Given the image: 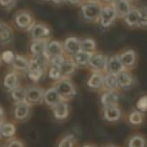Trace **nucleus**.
<instances>
[{
    "mask_svg": "<svg viewBox=\"0 0 147 147\" xmlns=\"http://www.w3.org/2000/svg\"><path fill=\"white\" fill-rule=\"evenodd\" d=\"M101 1L85 0L81 4V14L83 19L87 22H99V17L102 9Z\"/></svg>",
    "mask_w": 147,
    "mask_h": 147,
    "instance_id": "f257e3e1",
    "label": "nucleus"
},
{
    "mask_svg": "<svg viewBox=\"0 0 147 147\" xmlns=\"http://www.w3.org/2000/svg\"><path fill=\"white\" fill-rule=\"evenodd\" d=\"M54 87L63 101H69L77 95L75 84L69 78H61L54 83Z\"/></svg>",
    "mask_w": 147,
    "mask_h": 147,
    "instance_id": "f03ea898",
    "label": "nucleus"
},
{
    "mask_svg": "<svg viewBox=\"0 0 147 147\" xmlns=\"http://www.w3.org/2000/svg\"><path fill=\"white\" fill-rule=\"evenodd\" d=\"M13 21H14L16 28L28 32L36 23L34 15L28 9H20L18 12H16L13 17Z\"/></svg>",
    "mask_w": 147,
    "mask_h": 147,
    "instance_id": "7ed1b4c3",
    "label": "nucleus"
},
{
    "mask_svg": "<svg viewBox=\"0 0 147 147\" xmlns=\"http://www.w3.org/2000/svg\"><path fill=\"white\" fill-rule=\"evenodd\" d=\"M107 60L108 57L106 55L96 52L92 55V58L89 60L87 67L90 68L92 71L105 74L107 71Z\"/></svg>",
    "mask_w": 147,
    "mask_h": 147,
    "instance_id": "20e7f679",
    "label": "nucleus"
},
{
    "mask_svg": "<svg viewBox=\"0 0 147 147\" xmlns=\"http://www.w3.org/2000/svg\"><path fill=\"white\" fill-rule=\"evenodd\" d=\"M43 95H44V89L40 86H25V102H28L31 106L43 103Z\"/></svg>",
    "mask_w": 147,
    "mask_h": 147,
    "instance_id": "39448f33",
    "label": "nucleus"
},
{
    "mask_svg": "<svg viewBox=\"0 0 147 147\" xmlns=\"http://www.w3.org/2000/svg\"><path fill=\"white\" fill-rule=\"evenodd\" d=\"M31 40H44V41H49L51 38V28L45 23L42 22H36L31 30L28 31Z\"/></svg>",
    "mask_w": 147,
    "mask_h": 147,
    "instance_id": "423d86ee",
    "label": "nucleus"
},
{
    "mask_svg": "<svg viewBox=\"0 0 147 147\" xmlns=\"http://www.w3.org/2000/svg\"><path fill=\"white\" fill-rule=\"evenodd\" d=\"M118 16H117L116 9L113 5H108V4H103L99 17V23L102 28H109L110 25L113 24L116 21Z\"/></svg>",
    "mask_w": 147,
    "mask_h": 147,
    "instance_id": "0eeeda50",
    "label": "nucleus"
},
{
    "mask_svg": "<svg viewBox=\"0 0 147 147\" xmlns=\"http://www.w3.org/2000/svg\"><path fill=\"white\" fill-rule=\"evenodd\" d=\"M32 106L28 102H21L18 104H14L13 107V118L17 122H25L31 117Z\"/></svg>",
    "mask_w": 147,
    "mask_h": 147,
    "instance_id": "6e6552de",
    "label": "nucleus"
},
{
    "mask_svg": "<svg viewBox=\"0 0 147 147\" xmlns=\"http://www.w3.org/2000/svg\"><path fill=\"white\" fill-rule=\"evenodd\" d=\"M119 57L125 71H130L131 69H134L136 67L138 57H137V53H136L135 49H125L122 53H120Z\"/></svg>",
    "mask_w": 147,
    "mask_h": 147,
    "instance_id": "1a4fd4ad",
    "label": "nucleus"
},
{
    "mask_svg": "<svg viewBox=\"0 0 147 147\" xmlns=\"http://www.w3.org/2000/svg\"><path fill=\"white\" fill-rule=\"evenodd\" d=\"M102 119L109 123L118 122L122 118V110L119 105H110L106 107H102L101 109Z\"/></svg>",
    "mask_w": 147,
    "mask_h": 147,
    "instance_id": "9d476101",
    "label": "nucleus"
},
{
    "mask_svg": "<svg viewBox=\"0 0 147 147\" xmlns=\"http://www.w3.org/2000/svg\"><path fill=\"white\" fill-rule=\"evenodd\" d=\"M18 85H20V75L18 71L12 69L4 75L2 80V86L6 92H12Z\"/></svg>",
    "mask_w": 147,
    "mask_h": 147,
    "instance_id": "9b49d317",
    "label": "nucleus"
},
{
    "mask_svg": "<svg viewBox=\"0 0 147 147\" xmlns=\"http://www.w3.org/2000/svg\"><path fill=\"white\" fill-rule=\"evenodd\" d=\"M62 43H63L64 54L67 57H73L74 55H76L77 53H79L81 51V49H80V39L78 37H67Z\"/></svg>",
    "mask_w": 147,
    "mask_h": 147,
    "instance_id": "f8f14e48",
    "label": "nucleus"
},
{
    "mask_svg": "<svg viewBox=\"0 0 147 147\" xmlns=\"http://www.w3.org/2000/svg\"><path fill=\"white\" fill-rule=\"evenodd\" d=\"M54 119L58 122H63L69 116V105L67 101H61L52 108Z\"/></svg>",
    "mask_w": 147,
    "mask_h": 147,
    "instance_id": "ddd939ff",
    "label": "nucleus"
},
{
    "mask_svg": "<svg viewBox=\"0 0 147 147\" xmlns=\"http://www.w3.org/2000/svg\"><path fill=\"white\" fill-rule=\"evenodd\" d=\"M63 101L61 97L59 96L57 90L55 89L54 86H51L47 89H44V95H43V103L49 106V107L53 108L55 105H57L59 102Z\"/></svg>",
    "mask_w": 147,
    "mask_h": 147,
    "instance_id": "4468645a",
    "label": "nucleus"
},
{
    "mask_svg": "<svg viewBox=\"0 0 147 147\" xmlns=\"http://www.w3.org/2000/svg\"><path fill=\"white\" fill-rule=\"evenodd\" d=\"M120 101V95L118 92L113 90H103L100 96V104L102 107L110 105H118Z\"/></svg>",
    "mask_w": 147,
    "mask_h": 147,
    "instance_id": "2eb2a0df",
    "label": "nucleus"
},
{
    "mask_svg": "<svg viewBox=\"0 0 147 147\" xmlns=\"http://www.w3.org/2000/svg\"><path fill=\"white\" fill-rule=\"evenodd\" d=\"M47 67H49V57L46 56V54L40 56H32L30 58L28 69H41L46 71Z\"/></svg>",
    "mask_w": 147,
    "mask_h": 147,
    "instance_id": "dca6fc26",
    "label": "nucleus"
},
{
    "mask_svg": "<svg viewBox=\"0 0 147 147\" xmlns=\"http://www.w3.org/2000/svg\"><path fill=\"white\" fill-rule=\"evenodd\" d=\"M103 83H104V74L92 71L90 76L87 79L86 85L92 90H103Z\"/></svg>",
    "mask_w": 147,
    "mask_h": 147,
    "instance_id": "f3484780",
    "label": "nucleus"
},
{
    "mask_svg": "<svg viewBox=\"0 0 147 147\" xmlns=\"http://www.w3.org/2000/svg\"><path fill=\"white\" fill-rule=\"evenodd\" d=\"M14 40V32L11 25L0 20V44L7 45Z\"/></svg>",
    "mask_w": 147,
    "mask_h": 147,
    "instance_id": "a211bd4d",
    "label": "nucleus"
},
{
    "mask_svg": "<svg viewBox=\"0 0 147 147\" xmlns=\"http://www.w3.org/2000/svg\"><path fill=\"white\" fill-rule=\"evenodd\" d=\"M60 68V73H61V78H69L73 76L75 71H77V65L71 59V57H67L64 59V61L62 62L61 65L59 66Z\"/></svg>",
    "mask_w": 147,
    "mask_h": 147,
    "instance_id": "6ab92c4d",
    "label": "nucleus"
},
{
    "mask_svg": "<svg viewBox=\"0 0 147 147\" xmlns=\"http://www.w3.org/2000/svg\"><path fill=\"white\" fill-rule=\"evenodd\" d=\"M46 56L47 57H55V56L65 55L63 49V43L59 40H49L46 46Z\"/></svg>",
    "mask_w": 147,
    "mask_h": 147,
    "instance_id": "aec40b11",
    "label": "nucleus"
},
{
    "mask_svg": "<svg viewBox=\"0 0 147 147\" xmlns=\"http://www.w3.org/2000/svg\"><path fill=\"white\" fill-rule=\"evenodd\" d=\"M13 71H16L18 73H26L30 66V58L23 55H16L14 62L12 63Z\"/></svg>",
    "mask_w": 147,
    "mask_h": 147,
    "instance_id": "412c9836",
    "label": "nucleus"
},
{
    "mask_svg": "<svg viewBox=\"0 0 147 147\" xmlns=\"http://www.w3.org/2000/svg\"><path fill=\"white\" fill-rule=\"evenodd\" d=\"M117 79H118L119 89H128L134 84V77H132L131 73L125 71V69L117 75Z\"/></svg>",
    "mask_w": 147,
    "mask_h": 147,
    "instance_id": "4be33fe9",
    "label": "nucleus"
},
{
    "mask_svg": "<svg viewBox=\"0 0 147 147\" xmlns=\"http://www.w3.org/2000/svg\"><path fill=\"white\" fill-rule=\"evenodd\" d=\"M122 71H124V67H123L122 63H121L119 54L109 56L107 60V71L106 73L118 75V74L121 73Z\"/></svg>",
    "mask_w": 147,
    "mask_h": 147,
    "instance_id": "5701e85b",
    "label": "nucleus"
},
{
    "mask_svg": "<svg viewBox=\"0 0 147 147\" xmlns=\"http://www.w3.org/2000/svg\"><path fill=\"white\" fill-rule=\"evenodd\" d=\"M47 42L49 41H44V40H31L30 46H28L31 56L44 55L46 52Z\"/></svg>",
    "mask_w": 147,
    "mask_h": 147,
    "instance_id": "b1692460",
    "label": "nucleus"
},
{
    "mask_svg": "<svg viewBox=\"0 0 147 147\" xmlns=\"http://www.w3.org/2000/svg\"><path fill=\"white\" fill-rule=\"evenodd\" d=\"M16 131H17V128H16V125L13 122L4 121L0 125V138L5 139V140H11V139L15 138Z\"/></svg>",
    "mask_w": 147,
    "mask_h": 147,
    "instance_id": "393cba45",
    "label": "nucleus"
},
{
    "mask_svg": "<svg viewBox=\"0 0 147 147\" xmlns=\"http://www.w3.org/2000/svg\"><path fill=\"white\" fill-rule=\"evenodd\" d=\"M124 22L129 28H139L140 22V9L138 7H131L124 17Z\"/></svg>",
    "mask_w": 147,
    "mask_h": 147,
    "instance_id": "a878e982",
    "label": "nucleus"
},
{
    "mask_svg": "<svg viewBox=\"0 0 147 147\" xmlns=\"http://www.w3.org/2000/svg\"><path fill=\"white\" fill-rule=\"evenodd\" d=\"M131 1L130 0H117L113 7L116 9L117 16L118 18H124L126 14L129 12V9H131Z\"/></svg>",
    "mask_w": 147,
    "mask_h": 147,
    "instance_id": "bb28decb",
    "label": "nucleus"
},
{
    "mask_svg": "<svg viewBox=\"0 0 147 147\" xmlns=\"http://www.w3.org/2000/svg\"><path fill=\"white\" fill-rule=\"evenodd\" d=\"M118 89H119V85H118L117 75L105 73L104 74V83H103V90L118 92Z\"/></svg>",
    "mask_w": 147,
    "mask_h": 147,
    "instance_id": "cd10ccee",
    "label": "nucleus"
},
{
    "mask_svg": "<svg viewBox=\"0 0 147 147\" xmlns=\"http://www.w3.org/2000/svg\"><path fill=\"white\" fill-rule=\"evenodd\" d=\"M92 54H90V53H85L80 51L79 53H77L76 55H74L71 59L76 63L77 67H87L89 60L92 58Z\"/></svg>",
    "mask_w": 147,
    "mask_h": 147,
    "instance_id": "c85d7f7f",
    "label": "nucleus"
},
{
    "mask_svg": "<svg viewBox=\"0 0 147 147\" xmlns=\"http://www.w3.org/2000/svg\"><path fill=\"white\" fill-rule=\"evenodd\" d=\"M80 49L82 52L94 54L97 52V42L95 41V39L88 38V37L80 39Z\"/></svg>",
    "mask_w": 147,
    "mask_h": 147,
    "instance_id": "c756f323",
    "label": "nucleus"
},
{
    "mask_svg": "<svg viewBox=\"0 0 147 147\" xmlns=\"http://www.w3.org/2000/svg\"><path fill=\"white\" fill-rule=\"evenodd\" d=\"M9 94H11V98L14 104H18V103L25 101V86L18 85L12 92H9Z\"/></svg>",
    "mask_w": 147,
    "mask_h": 147,
    "instance_id": "7c9ffc66",
    "label": "nucleus"
},
{
    "mask_svg": "<svg viewBox=\"0 0 147 147\" xmlns=\"http://www.w3.org/2000/svg\"><path fill=\"white\" fill-rule=\"evenodd\" d=\"M145 121V113L135 109L128 115V123L132 126H140Z\"/></svg>",
    "mask_w": 147,
    "mask_h": 147,
    "instance_id": "2f4dec72",
    "label": "nucleus"
},
{
    "mask_svg": "<svg viewBox=\"0 0 147 147\" xmlns=\"http://www.w3.org/2000/svg\"><path fill=\"white\" fill-rule=\"evenodd\" d=\"M125 147H146V139L142 135H132L127 139Z\"/></svg>",
    "mask_w": 147,
    "mask_h": 147,
    "instance_id": "473e14b6",
    "label": "nucleus"
},
{
    "mask_svg": "<svg viewBox=\"0 0 147 147\" xmlns=\"http://www.w3.org/2000/svg\"><path fill=\"white\" fill-rule=\"evenodd\" d=\"M57 147H76V138L74 135H64L59 139Z\"/></svg>",
    "mask_w": 147,
    "mask_h": 147,
    "instance_id": "72a5a7b5",
    "label": "nucleus"
},
{
    "mask_svg": "<svg viewBox=\"0 0 147 147\" xmlns=\"http://www.w3.org/2000/svg\"><path fill=\"white\" fill-rule=\"evenodd\" d=\"M45 74L46 71H41V69H28L25 73V75H26V77L31 80L32 82L36 84V83H38L40 80L42 79L43 77L45 76Z\"/></svg>",
    "mask_w": 147,
    "mask_h": 147,
    "instance_id": "f704fd0d",
    "label": "nucleus"
},
{
    "mask_svg": "<svg viewBox=\"0 0 147 147\" xmlns=\"http://www.w3.org/2000/svg\"><path fill=\"white\" fill-rule=\"evenodd\" d=\"M46 74H47V76H49V79L54 80L55 82L61 79V73H60L59 66H56V65H49Z\"/></svg>",
    "mask_w": 147,
    "mask_h": 147,
    "instance_id": "c9c22d12",
    "label": "nucleus"
},
{
    "mask_svg": "<svg viewBox=\"0 0 147 147\" xmlns=\"http://www.w3.org/2000/svg\"><path fill=\"white\" fill-rule=\"evenodd\" d=\"M16 54L13 51H9V49H6V51H3L0 55V60L1 62L5 63L6 65H12V63L14 62V59H15Z\"/></svg>",
    "mask_w": 147,
    "mask_h": 147,
    "instance_id": "e433bc0d",
    "label": "nucleus"
},
{
    "mask_svg": "<svg viewBox=\"0 0 147 147\" xmlns=\"http://www.w3.org/2000/svg\"><path fill=\"white\" fill-rule=\"evenodd\" d=\"M136 109L145 113H147V95L141 96L140 98L137 100L136 103Z\"/></svg>",
    "mask_w": 147,
    "mask_h": 147,
    "instance_id": "4c0bfd02",
    "label": "nucleus"
},
{
    "mask_svg": "<svg viewBox=\"0 0 147 147\" xmlns=\"http://www.w3.org/2000/svg\"><path fill=\"white\" fill-rule=\"evenodd\" d=\"M140 22H139V28H147V6L140 7Z\"/></svg>",
    "mask_w": 147,
    "mask_h": 147,
    "instance_id": "58836bf2",
    "label": "nucleus"
},
{
    "mask_svg": "<svg viewBox=\"0 0 147 147\" xmlns=\"http://www.w3.org/2000/svg\"><path fill=\"white\" fill-rule=\"evenodd\" d=\"M65 58H66V55L49 57V65H56V66H60L62 62L64 61Z\"/></svg>",
    "mask_w": 147,
    "mask_h": 147,
    "instance_id": "ea45409f",
    "label": "nucleus"
},
{
    "mask_svg": "<svg viewBox=\"0 0 147 147\" xmlns=\"http://www.w3.org/2000/svg\"><path fill=\"white\" fill-rule=\"evenodd\" d=\"M5 147H25V144L21 140L13 138V139H11V140H7Z\"/></svg>",
    "mask_w": 147,
    "mask_h": 147,
    "instance_id": "a19ab883",
    "label": "nucleus"
},
{
    "mask_svg": "<svg viewBox=\"0 0 147 147\" xmlns=\"http://www.w3.org/2000/svg\"><path fill=\"white\" fill-rule=\"evenodd\" d=\"M16 5V0H0V7L5 9H12Z\"/></svg>",
    "mask_w": 147,
    "mask_h": 147,
    "instance_id": "79ce46f5",
    "label": "nucleus"
},
{
    "mask_svg": "<svg viewBox=\"0 0 147 147\" xmlns=\"http://www.w3.org/2000/svg\"><path fill=\"white\" fill-rule=\"evenodd\" d=\"M5 121V111L3 109V107L0 106V125Z\"/></svg>",
    "mask_w": 147,
    "mask_h": 147,
    "instance_id": "37998d69",
    "label": "nucleus"
},
{
    "mask_svg": "<svg viewBox=\"0 0 147 147\" xmlns=\"http://www.w3.org/2000/svg\"><path fill=\"white\" fill-rule=\"evenodd\" d=\"M117 0H101L102 4H108V5H113Z\"/></svg>",
    "mask_w": 147,
    "mask_h": 147,
    "instance_id": "c03bdc74",
    "label": "nucleus"
},
{
    "mask_svg": "<svg viewBox=\"0 0 147 147\" xmlns=\"http://www.w3.org/2000/svg\"><path fill=\"white\" fill-rule=\"evenodd\" d=\"M66 1L71 3V4H82L85 0H66Z\"/></svg>",
    "mask_w": 147,
    "mask_h": 147,
    "instance_id": "a18cd8bd",
    "label": "nucleus"
},
{
    "mask_svg": "<svg viewBox=\"0 0 147 147\" xmlns=\"http://www.w3.org/2000/svg\"><path fill=\"white\" fill-rule=\"evenodd\" d=\"M51 2L55 3V4H61V3L66 2V0H49Z\"/></svg>",
    "mask_w": 147,
    "mask_h": 147,
    "instance_id": "49530a36",
    "label": "nucleus"
},
{
    "mask_svg": "<svg viewBox=\"0 0 147 147\" xmlns=\"http://www.w3.org/2000/svg\"><path fill=\"white\" fill-rule=\"evenodd\" d=\"M81 147H97V146H96V145H92V144H84Z\"/></svg>",
    "mask_w": 147,
    "mask_h": 147,
    "instance_id": "de8ad7c7",
    "label": "nucleus"
},
{
    "mask_svg": "<svg viewBox=\"0 0 147 147\" xmlns=\"http://www.w3.org/2000/svg\"><path fill=\"white\" fill-rule=\"evenodd\" d=\"M104 147H118V146H116V145H106Z\"/></svg>",
    "mask_w": 147,
    "mask_h": 147,
    "instance_id": "09e8293b",
    "label": "nucleus"
},
{
    "mask_svg": "<svg viewBox=\"0 0 147 147\" xmlns=\"http://www.w3.org/2000/svg\"><path fill=\"white\" fill-rule=\"evenodd\" d=\"M39 1H43V2H46V1H49V0H39Z\"/></svg>",
    "mask_w": 147,
    "mask_h": 147,
    "instance_id": "8fccbe9b",
    "label": "nucleus"
},
{
    "mask_svg": "<svg viewBox=\"0 0 147 147\" xmlns=\"http://www.w3.org/2000/svg\"><path fill=\"white\" fill-rule=\"evenodd\" d=\"M89 1H101V0H89Z\"/></svg>",
    "mask_w": 147,
    "mask_h": 147,
    "instance_id": "3c124183",
    "label": "nucleus"
},
{
    "mask_svg": "<svg viewBox=\"0 0 147 147\" xmlns=\"http://www.w3.org/2000/svg\"><path fill=\"white\" fill-rule=\"evenodd\" d=\"M0 63H1V60H0Z\"/></svg>",
    "mask_w": 147,
    "mask_h": 147,
    "instance_id": "603ef678",
    "label": "nucleus"
},
{
    "mask_svg": "<svg viewBox=\"0 0 147 147\" xmlns=\"http://www.w3.org/2000/svg\"><path fill=\"white\" fill-rule=\"evenodd\" d=\"M130 1H131V0H130Z\"/></svg>",
    "mask_w": 147,
    "mask_h": 147,
    "instance_id": "864d4df0",
    "label": "nucleus"
}]
</instances>
